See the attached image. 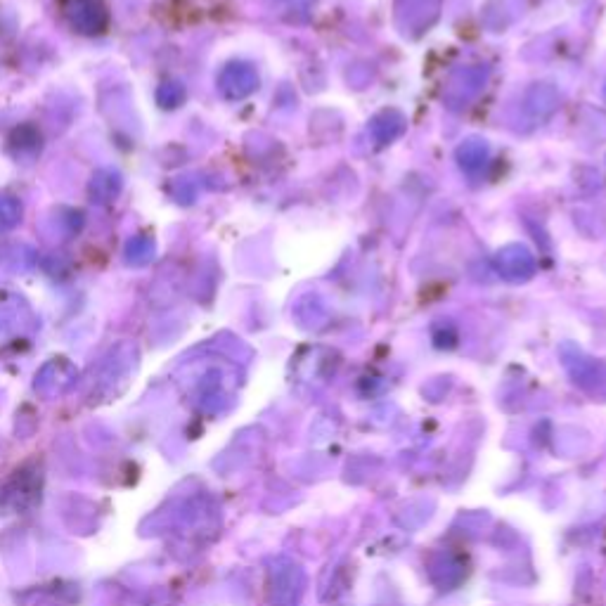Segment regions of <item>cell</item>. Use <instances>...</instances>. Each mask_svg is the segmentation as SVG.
I'll use <instances>...</instances> for the list:
<instances>
[{
  "label": "cell",
  "instance_id": "6da1fadb",
  "mask_svg": "<svg viewBox=\"0 0 606 606\" xmlns=\"http://www.w3.org/2000/svg\"><path fill=\"white\" fill-rule=\"evenodd\" d=\"M306 571L292 557H273L268 562L270 606H299L306 592Z\"/></svg>",
  "mask_w": 606,
  "mask_h": 606
},
{
  "label": "cell",
  "instance_id": "7a4b0ae2",
  "mask_svg": "<svg viewBox=\"0 0 606 606\" xmlns=\"http://www.w3.org/2000/svg\"><path fill=\"white\" fill-rule=\"evenodd\" d=\"M64 15L69 17L72 27L83 31V34L102 31L107 22V12L102 8L100 0H69V3L64 5Z\"/></svg>",
  "mask_w": 606,
  "mask_h": 606
},
{
  "label": "cell",
  "instance_id": "3957f363",
  "mask_svg": "<svg viewBox=\"0 0 606 606\" xmlns=\"http://www.w3.org/2000/svg\"><path fill=\"white\" fill-rule=\"evenodd\" d=\"M464 573H467L464 564L455 557V554H450V552L448 554H436V557L431 559V564H429V576L441 590L457 588V585H460L464 580Z\"/></svg>",
  "mask_w": 606,
  "mask_h": 606
},
{
  "label": "cell",
  "instance_id": "277c9868",
  "mask_svg": "<svg viewBox=\"0 0 606 606\" xmlns=\"http://www.w3.org/2000/svg\"><path fill=\"white\" fill-rule=\"evenodd\" d=\"M19 320V306H8V299H0V344L15 334V322Z\"/></svg>",
  "mask_w": 606,
  "mask_h": 606
},
{
  "label": "cell",
  "instance_id": "5b68a950",
  "mask_svg": "<svg viewBox=\"0 0 606 606\" xmlns=\"http://www.w3.org/2000/svg\"><path fill=\"white\" fill-rule=\"evenodd\" d=\"M19 218V209L12 199H0V228H10Z\"/></svg>",
  "mask_w": 606,
  "mask_h": 606
}]
</instances>
